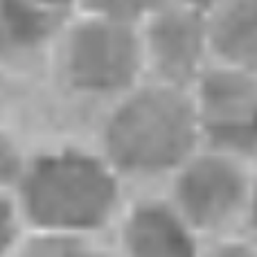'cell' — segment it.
Wrapping results in <instances>:
<instances>
[{
	"label": "cell",
	"mask_w": 257,
	"mask_h": 257,
	"mask_svg": "<svg viewBox=\"0 0 257 257\" xmlns=\"http://www.w3.org/2000/svg\"><path fill=\"white\" fill-rule=\"evenodd\" d=\"M131 187L95 142H50L27 151L14 196L30 232L108 237Z\"/></svg>",
	"instance_id": "cell-1"
},
{
	"label": "cell",
	"mask_w": 257,
	"mask_h": 257,
	"mask_svg": "<svg viewBox=\"0 0 257 257\" xmlns=\"http://www.w3.org/2000/svg\"><path fill=\"white\" fill-rule=\"evenodd\" d=\"M93 142L131 190L163 187L201 147L190 90L145 77L102 108Z\"/></svg>",
	"instance_id": "cell-2"
},
{
	"label": "cell",
	"mask_w": 257,
	"mask_h": 257,
	"mask_svg": "<svg viewBox=\"0 0 257 257\" xmlns=\"http://www.w3.org/2000/svg\"><path fill=\"white\" fill-rule=\"evenodd\" d=\"M48 63L70 97L99 108L147 77L138 27L90 9H77L63 21Z\"/></svg>",
	"instance_id": "cell-3"
},
{
	"label": "cell",
	"mask_w": 257,
	"mask_h": 257,
	"mask_svg": "<svg viewBox=\"0 0 257 257\" xmlns=\"http://www.w3.org/2000/svg\"><path fill=\"white\" fill-rule=\"evenodd\" d=\"M255 167L201 145L160 190L205 241L246 235Z\"/></svg>",
	"instance_id": "cell-4"
},
{
	"label": "cell",
	"mask_w": 257,
	"mask_h": 257,
	"mask_svg": "<svg viewBox=\"0 0 257 257\" xmlns=\"http://www.w3.org/2000/svg\"><path fill=\"white\" fill-rule=\"evenodd\" d=\"M190 95L201 145L257 163V72L212 63Z\"/></svg>",
	"instance_id": "cell-5"
},
{
	"label": "cell",
	"mask_w": 257,
	"mask_h": 257,
	"mask_svg": "<svg viewBox=\"0 0 257 257\" xmlns=\"http://www.w3.org/2000/svg\"><path fill=\"white\" fill-rule=\"evenodd\" d=\"M147 79L190 90L214 63L208 12L169 0L140 27Z\"/></svg>",
	"instance_id": "cell-6"
},
{
	"label": "cell",
	"mask_w": 257,
	"mask_h": 257,
	"mask_svg": "<svg viewBox=\"0 0 257 257\" xmlns=\"http://www.w3.org/2000/svg\"><path fill=\"white\" fill-rule=\"evenodd\" d=\"M108 241L115 257H199L208 244L160 187L128 194Z\"/></svg>",
	"instance_id": "cell-7"
},
{
	"label": "cell",
	"mask_w": 257,
	"mask_h": 257,
	"mask_svg": "<svg viewBox=\"0 0 257 257\" xmlns=\"http://www.w3.org/2000/svg\"><path fill=\"white\" fill-rule=\"evenodd\" d=\"M70 14H59L36 0H0V59H18L43 54L54 43L63 21Z\"/></svg>",
	"instance_id": "cell-8"
},
{
	"label": "cell",
	"mask_w": 257,
	"mask_h": 257,
	"mask_svg": "<svg viewBox=\"0 0 257 257\" xmlns=\"http://www.w3.org/2000/svg\"><path fill=\"white\" fill-rule=\"evenodd\" d=\"M208 25L214 63L257 72V0H221Z\"/></svg>",
	"instance_id": "cell-9"
},
{
	"label": "cell",
	"mask_w": 257,
	"mask_h": 257,
	"mask_svg": "<svg viewBox=\"0 0 257 257\" xmlns=\"http://www.w3.org/2000/svg\"><path fill=\"white\" fill-rule=\"evenodd\" d=\"M14 257H115L108 237L30 232Z\"/></svg>",
	"instance_id": "cell-10"
},
{
	"label": "cell",
	"mask_w": 257,
	"mask_h": 257,
	"mask_svg": "<svg viewBox=\"0 0 257 257\" xmlns=\"http://www.w3.org/2000/svg\"><path fill=\"white\" fill-rule=\"evenodd\" d=\"M30 235L14 192H0V257H14Z\"/></svg>",
	"instance_id": "cell-11"
},
{
	"label": "cell",
	"mask_w": 257,
	"mask_h": 257,
	"mask_svg": "<svg viewBox=\"0 0 257 257\" xmlns=\"http://www.w3.org/2000/svg\"><path fill=\"white\" fill-rule=\"evenodd\" d=\"M167 3L169 0H88L81 9H90V12L140 27L151 14H156Z\"/></svg>",
	"instance_id": "cell-12"
},
{
	"label": "cell",
	"mask_w": 257,
	"mask_h": 257,
	"mask_svg": "<svg viewBox=\"0 0 257 257\" xmlns=\"http://www.w3.org/2000/svg\"><path fill=\"white\" fill-rule=\"evenodd\" d=\"M27 151L7 131H0V192H14L21 169L25 165Z\"/></svg>",
	"instance_id": "cell-13"
},
{
	"label": "cell",
	"mask_w": 257,
	"mask_h": 257,
	"mask_svg": "<svg viewBox=\"0 0 257 257\" xmlns=\"http://www.w3.org/2000/svg\"><path fill=\"white\" fill-rule=\"evenodd\" d=\"M199 257H257V244L246 235L214 239L203 246Z\"/></svg>",
	"instance_id": "cell-14"
},
{
	"label": "cell",
	"mask_w": 257,
	"mask_h": 257,
	"mask_svg": "<svg viewBox=\"0 0 257 257\" xmlns=\"http://www.w3.org/2000/svg\"><path fill=\"white\" fill-rule=\"evenodd\" d=\"M246 237L257 244V167L253 178V194H250V208H248V221H246Z\"/></svg>",
	"instance_id": "cell-15"
},
{
	"label": "cell",
	"mask_w": 257,
	"mask_h": 257,
	"mask_svg": "<svg viewBox=\"0 0 257 257\" xmlns=\"http://www.w3.org/2000/svg\"><path fill=\"white\" fill-rule=\"evenodd\" d=\"M36 3H41L43 7L54 9V12H59V14H72L84 7L88 0H36Z\"/></svg>",
	"instance_id": "cell-16"
},
{
	"label": "cell",
	"mask_w": 257,
	"mask_h": 257,
	"mask_svg": "<svg viewBox=\"0 0 257 257\" xmlns=\"http://www.w3.org/2000/svg\"><path fill=\"white\" fill-rule=\"evenodd\" d=\"M178 3H185V5H192V7H196V9L208 12V9H212L214 5L221 3V0H178Z\"/></svg>",
	"instance_id": "cell-17"
}]
</instances>
